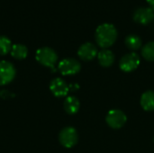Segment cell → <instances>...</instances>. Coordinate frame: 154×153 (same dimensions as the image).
Listing matches in <instances>:
<instances>
[{
  "label": "cell",
  "instance_id": "18",
  "mask_svg": "<svg viewBox=\"0 0 154 153\" xmlns=\"http://www.w3.org/2000/svg\"><path fill=\"white\" fill-rule=\"evenodd\" d=\"M147 2H148V4L150 5V6H151V8L154 11V0H146Z\"/></svg>",
  "mask_w": 154,
  "mask_h": 153
},
{
  "label": "cell",
  "instance_id": "10",
  "mask_svg": "<svg viewBox=\"0 0 154 153\" xmlns=\"http://www.w3.org/2000/svg\"><path fill=\"white\" fill-rule=\"evenodd\" d=\"M50 89L56 97H63L68 95L69 87L63 79L57 78L51 80L50 84Z\"/></svg>",
  "mask_w": 154,
  "mask_h": 153
},
{
  "label": "cell",
  "instance_id": "13",
  "mask_svg": "<svg viewBox=\"0 0 154 153\" xmlns=\"http://www.w3.org/2000/svg\"><path fill=\"white\" fill-rule=\"evenodd\" d=\"M63 106H64V109H65L67 114L75 115L78 113L79 106H80V104H79V101L77 97L68 96L64 101Z\"/></svg>",
  "mask_w": 154,
  "mask_h": 153
},
{
  "label": "cell",
  "instance_id": "19",
  "mask_svg": "<svg viewBox=\"0 0 154 153\" xmlns=\"http://www.w3.org/2000/svg\"><path fill=\"white\" fill-rule=\"evenodd\" d=\"M153 141H154V139H153Z\"/></svg>",
  "mask_w": 154,
  "mask_h": 153
},
{
  "label": "cell",
  "instance_id": "11",
  "mask_svg": "<svg viewBox=\"0 0 154 153\" xmlns=\"http://www.w3.org/2000/svg\"><path fill=\"white\" fill-rule=\"evenodd\" d=\"M97 60L101 66L107 68L112 66L113 63L115 62V55L111 50L107 49H103L101 51L98 52Z\"/></svg>",
  "mask_w": 154,
  "mask_h": 153
},
{
  "label": "cell",
  "instance_id": "3",
  "mask_svg": "<svg viewBox=\"0 0 154 153\" xmlns=\"http://www.w3.org/2000/svg\"><path fill=\"white\" fill-rule=\"evenodd\" d=\"M59 141L65 148L74 147L79 141V135L76 129L70 126L63 128L59 134Z\"/></svg>",
  "mask_w": 154,
  "mask_h": 153
},
{
  "label": "cell",
  "instance_id": "12",
  "mask_svg": "<svg viewBox=\"0 0 154 153\" xmlns=\"http://www.w3.org/2000/svg\"><path fill=\"white\" fill-rule=\"evenodd\" d=\"M141 106L145 111H154V91L148 90L142 95Z\"/></svg>",
  "mask_w": 154,
  "mask_h": 153
},
{
  "label": "cell",
  "instance_id": "9",
  "mask_svg": "<svg viewBox=\"0 0 154 153\" xmlns=\"http://www.w3.org/2000/svg\"><path fill=\"white\" fill-rule=\"evenodd\" d=\"M97 54H98V52H97V49L96 45L91 42L83 43L78 50L79 57L85 61L92 60L93 59H95L97 57Z\"/></svg>",
  "mask_w": 154,
  "mask_h": 153
},
{
  "label": "cell",
  "instance_id": "5",
  "mask_svg": "<svg viewBox=\"0 0 154 153\" xmlns=\"http://www.w3.org/2000/svg\"><path fill=\"white\" fill-rule=\"evenodd\" d=\"M80 69L81 65L79 60L72 58L64 59L58 65V69L63 76L75 75L80 71Z\"/></svg>",
  "mask_w": 154,
  "mask_h": 153
},
{
  "label": "cell",
  "instance_id": "2",
  "mask_svg": "<svg viewBox=\"0 0 154 153\" xmlns=\"http://www.w3.org/2000/svg\"><path fill=\"white\" fill-rule=\"evenodd\" d=\"M36 60L42 66L53 69L57 60L58 55L54 50L49 47H42L37 50L35 55Z\"/></svg>",
  "mask_w": 154,
  "mask_h": 153
},
{
  "label": "cell",
  "instance_id": "8",
  "mask_svg": "<svg viewBox=\"0 0 154 153\" xmlns=\"http://www.w3.org/2000/svg\"><path fill=\"white\" fill-rule=\"evenodd\" d=\"M134 20L141 24H148L154 20V11L151 7H139L133 15Z\"/></svg>",
  "mask_w": 154,
  "mask_h": 153
},
{
  "label": "cell",
  "instance_id": "4",
  "mask_svg": "<svg viewBox=\"0 0 154 153\" xmlns=\"http://www.w3.org/2000/svg\"><path fill=\"white\" fill-rule=\"evenodd\" d=\"M106 121L109 127L113 129H120L125 124L127 117L123 111L119 109H113L107 113Z\"/></svg>",
  "mask_w": 154,
  "mask_h": 153
},
{
  "label": "cell",
  "instance_id": "6",
  "mask_svg": "<svg viewBox=\"0 0 154 153\" xmlns=\"http://www.w3.org/2000/svg\"><path fill=\"white\" fill-rule=\"evenodd\" d=\"M140 65V57L135 52H130L124 55L119 62L120 69L125 72H132Z\"/></svg>",
  "mask_w": 154,
  "mask_h": 153
},
{
  "label": "cell",
  "instance_id": "17",
  "mask_svg": "<svg viewBox=\"0 0 154 153\" xmlns=\"http://www.w3.org/2000/svg\"><path fill=\"white\" fill-rule=\"evenodd\" d=\"M12 46L13 45L9 38H7L6 36H3V35L0 36V55L1 56H5L8 52H10Z\"/></svg>",
  "mask_w": 154,
  "mask_h": 153
},
{
  "label": "cell",
  "instance_id": "16",
  "mask_svg": "<svg viewBox=\"0 0 154 153\" xmlns=\"http://www.w3.org/2000/svg\"><path fill=\"white\" fill-rule=\"evenodd\" d=\"M143 57L148 61H154V41H150L142 49Z\"/></svg>",
  "mask_w": 154,
  "mask_h": 153
},
{
  "label": "cell",
  "instance_id": "14",
  "mask_svg": "<svg viewBox=\"0 0 154 153\" xmlns=\"http://www.w3.org/2000/svg\"><path fill=\"white\" fill-rule=\"evenodd\" d=\"M10 53L12 57H14L16 60H23L28 55V49L25 45L17 43L12 46Z\"/></svg>",
  "mask_w": 154,
  "mask_h": 153
},
{
  "label": "cell",
  "instance_id": "7",
  "mask_svg": "<svg viewBox=\"0 0 154 153\" xmlns=\"http://www.w3.org/2000/svg\"><path fill=\"white\" fill-rule=\"evenodd\" d=\"M14 65L6 60H0V86H5L12 82L15 77Z\"/></svg>",
  "mask_w": 154,
  "mask_h": 153
},
{
  "label": "cell",
  "instance_id": "1",
  "mask_svg": "<svg viewBox=\"0 0 154 153\" xmlns=\"http://www.w3.org/2000/svg\"><path fill=\"white\" fill-rule=\"evenodd\" d=\"M117 30L112 23H102L96 30V41L98 46L106 49L112 46L117 39Z\"/></svg>",
  "mask_w": 154,
  "mask_h": 153
},
{
  "label": "cell",
  "instance_id": "15",
  "mask_svg": "<svg viewBox=\"0 0 154 153\" xmlns=\"http://www.w3.org/2000/svg\"><path fill=\"white\" fill-rule=\"evenodd\" d=\"M125 43L131 50H137L142 47V40L138 35L135 34L127 35L125 40Z\"/></svg>",
  "mask_w": 154,
  "mask_h": 153
}]
</instances>
